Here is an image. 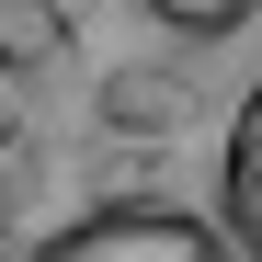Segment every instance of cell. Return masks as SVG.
<instances>
[{"label": "cell", "mask_w": 262, "mask_h": 262, "mask_svg": "<svg viewBox=\"0 0 262 262\" xmlns=\"http://www.w3.org/2000/svg\"><path fill=\"white\" fill-rule=\"evenodd\" d=\"M23 262H239V239L205 228L194 205H92L57 239H34Z\"/></svg>", "instance_id": "obj_1"}, {"label": "cell", "mask_w": 262, "mask_h": 262, "mask_svg": "<svg viewBox=\"0 0 262 262\" xmlns=\"http://www.w3.org/2000/svg\"><path fill=\"white\" fill-rule=\"evenodd\" d=\"M69 57V23L46 0H0V69H57Z\"/></svg>", "instance_id": "obj_3"}, {"label": "cell", "mask_w": 262, "mask_h": 262, "mask_svg": "<svg viewBox=\"0 0 262 262\" xmlns=\"http://www.w3.org/2000/svg\"><path fill=\"white\" fill-rule=\"evenodd\" d=\"M216 205H228L239 262H262V80H251L239 114H228V148H216Z\"/></svg>", "instance_id": "obj_2"}, {"label": "cell", "mask_w": 262, "mask_h": 262, "mask_svg": "<svg viewBox=\"0 0 262 262\" xmlns=\"http://www.w3.org/2000/svg\"><path fill=\"white\" fill-rule=\"evenodd\" d=\"M251 12H262V0H148V23H160V34H183V46H228Z\"/></svg>", "instance_id": "obj_4"}, {"label": "cell", "mask_w": 262, "mask_h": 262, "mask_svg": "<svg viewBox=\"0 0 262 262\" xmlns=\"http://www.w3.org/2000/svg\"><path fill=\"white\" fill-rule=\"evenodd\" d=\"M103 114L137 125V137L148 125H183V80H103Z\"/></svg>", "instance_id": "obj_5"}]
</instances>
